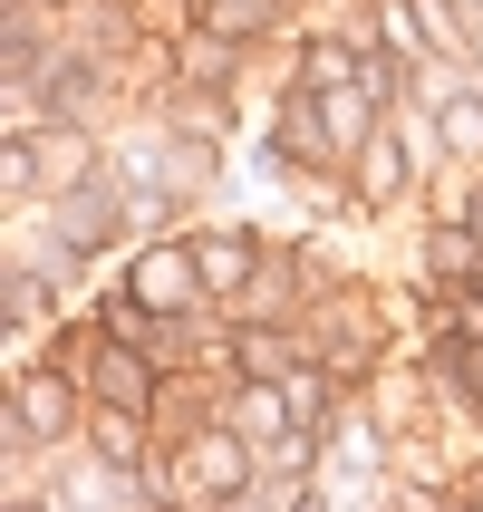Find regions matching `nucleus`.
I'll list each match as a JSON object with an SVG mask.
<instances>
[{
	"label": "nucleus",
	"mask_w": 483,
	"mask_h": 512,
	"mask_svg": "<svg viewBox=\"0 0 483 512\" xmlns=\"http://www.w3.org/2000/svg\"><path fill=\"white\" fill-rule=\"evenodd\" d=\"M242 474H252V464H242L232 435H203L194 455H184V493H194V503H242Z\"/></svg>",
	"instance_id": "f257e3e1"
},
{
	"label": "nucleus",
	"mask_w": 483,
	"mask_h": 512,
	"mask_svg": "<svg viewBox=\"0 0 483 512\" xmlns=\"http://www.w3.org/2000/svg\"><path fill=\"white\" fill-rule=\"evenodd\" d=\"M145 339H116V348H97V368H87V387H97V406H136L145 416V397H155V377H145V358H136Z\"/></svg>",
	"instance_id": "f03ea898"
},
{
	"label": "nucleus",
	"mask_w": 483,
	"mask_h": 512,
	"mask_svg": "<svg viewBox=\"0 0 483 512\" xmlns=\"http://www.w3.org/2000/svg\"><path fill=\"white\" fill-rule=\"evenodd\" d=\"M194 290H203V261H184V252H145L136 261V300L145 310H194Z\"/></svg>",
	"instance_id": "7ed1b4c3"
},
{
	"label": "nucleus",
	"mask_w": 483,
	"mask_h": 512,
	"mask_svg": "<svg viewBox=\"0 0 483 512\" xmlns=\"http://www.w3.org/2000/svg\"><path fill=\"white\" fill-rule=\"evenodd\" d=\"M203 261V290H242L252 281V232H213V242H194Z\"/></svg>",
	"instance_id": "20e7f679"
},
{
	"label": "nucleus",
	"mask_w": 483,
	"mask_h": 512,
	"mask_svg": "<svg viewBox=\"0 0 483 512\" xmlns=\"http://www.w3.org/2000/svg\"><path fill=\"white\" fill-rule=\"evenodd\" d=\"M68 406H78V397H68L58 377H29V387H20V435H58V426H68Z\"/></svg>",
	"instance_id": "39448f33"
},
{
	"label": "nucleus",
	"mask_w": 483,
	"mask_h": 512,
	"mask_svg": "<svg viewBox=\"0 0 483 512\" xmlns=\"http://www.w3.org/2000/svg\"><path fill=\"white\" fill-rule=\"evenodd\" d=\"M368 87H329V107H319V126H329V145H358V126H368Z\"/></svg>",
	"instance_id": "423d86ee"
},
{
	"label": "nucleus",
	"mask_w": 483,
	"mask_h": 512,
	"mask_svg": "<svg viewBox=\"0 0 483 512\" xmlns=\"http://www.w3.org/2000/svg\"><path fill=\"white\" fill-rule=\"evenodd\" d=\"M281 416H290L281 387H242V397H232V426L242 435H281Z\"/></svg>",
	"instance_id": "0eeeda50"
},
{
	"label": "nucleus",
	"mask_w": 483,
	"mask_h": 512,
	"mask_svg": "<svg viewBox=\"0 0 483 512\" xmlns=\"http://www.w3.org/2000/svg\"><path fill=\"white\" fill-rule=\"evenodd\" d=\"M87 435H97L116 464H136V445H145V435H136V406H97V416H87Z\"/></svg>",
	"instance_id": "6e6552de"
},
{
	"label": "nucleus",
	"mask_w": 483,
	"mask_h": 512,
	"mask_svg": "<svg viewBox=\"0 0 483 512\" xmlns=\"http://www.w3.org/2000/svg\"><path fill=\"white\" fill-rule=\"evenodd\" d=\"M97 232H107V194L87 184L78 203H58V242H97Z\"/></svg>",
	"instance_id": "1a4fd4ad"
},
{
	"label": "nucleus",
	"mask_w": 483,
	"mask_h": 512,
	"mask_svg": "<svg viewBox=\"0 0 483 512\" xmlns=\"http://www.w3.org/2000/svg\"><path fill=\"white\" fill-rule=\"evenodd\" d=\"M281 397H290V416L310 426V416H329V377H319V368H290V377H281Z\"/></svg>",
	"instance_id": "9d476101"
},
{
	"label": "nucleus",
	"mask_w": 483,
	"mask_h": 512,
	"mask_svg": "<svg viewBox=\"0 0 483 512\" xmlns=\"http://www.w3.org/2000/svg\"><path fill=\"white\" fill-rule=\"evenodd\" d=\"M242 368L252 377H290L300 358H290V339H242Z\"/></svg>",
	"instance_id": "9b49d317"
},
{
	"label": "nucleus",
	"mask_w": 483,
	"mask_h": 512,
	"mask_svg": "<svg viewBox=\"0 0 483 512\" xmlns=\"http://www.w3.org/2000/svg\"><path fill=\"white\" fill-rule=\"evenodd\" d=\"M358 165H368V194H397V145H387V136H368Z\"/></svg>",
	"instance_id": "f8f14e48"
},
{
	"label": "nucleus",
	"mask_w": 483,
	"mask_h": 512,
	"mask_svg": "<svg viewBox=\"0 0 483 512\" xmlns=\"http://www.w3.org/2000/svg\"><path fill=\"white\" fill-rule=\"evenodd\" d=\"M310 78L319 87H348V78H358V58H348V49H310Z\"/></svg>",
	"instance_id": "ddd939ff"
},
{
	"label": "nucleus",
	"mask_w": 483,
	"mask_h": 512,
	"mask_svg": "<svg viewBox=\"0 0 483 512\" xmlns=\"http://www.w3.org/2000/svg\"><path fill=\"white\" fill-rule=\"evenodd\" d=\"M184 68H194V78H232V49H223V39H194V58H184Z\"/></svg>",
	"instance_id": "4468645a"
},
{
	"label": "nucleus",
	"mask_w": 483,
	"mask_h": 512,
	"mask_svg": "<svg viewBox=\"0 0 483 512\" xmlns=\"http://www.w3.org/2000/svg\"><path fill=\"white\" fill-rule=\"evenodd\" d=\"M39 310H49V300H39V281H29V271H10V319H20V329H29V319H39Z\"/></svg>",
	"instance_id": "2eb2a0df"
},
{
	"label": "nucleus",
	"mask_w": 483,
	"mask_h": 512,
	"mask_svg": "<svg viewBox=\"0 0 483 512\" xmlns=\"http://www.w3.org/2000/svg\"><path fill=\"white\" fill-rule=\"evenodd\" d=\"M445 136H455V145H483V107H445Z\"/></svg>",
	"instance_id": "dca6fc26"
},
{
	"label": "nucleus",
	"mask_w": 483,
	"mask_h": 512,
	"mask_svg": "<svg viewBox=\"0 0 483 512\" xmlns=\"http://www.w3.org/2000/svg\"><path fill=\"white\" fill-rule=\"evenodd\" d=\"M474 232H483V194H474Z\"/></svg>",
	"instance_id": "f3484780"
}]
</instances>
